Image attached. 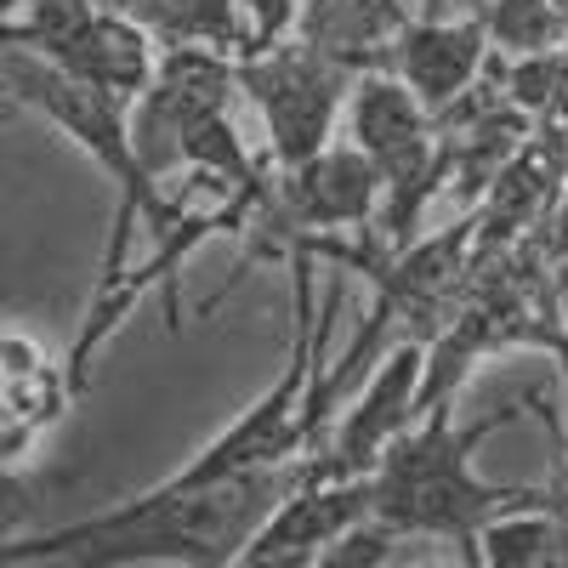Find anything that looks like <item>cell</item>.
<instances>
[{"label":"cell","instance_id":"cell-8","mask_svg":"<svg viewBox=\"0 0 568 568\" xmlns=\"http://www.w3.org/2000/svg\"><path fill=\"white\" fill-rule=\"evenodd\" d=\"M387 74H398L426 114H444L455 98H466L489 69V29L484 12L471 18H409L387 45Z\"/></svg>","mask_w":568,"mask_h":568},{"label":"cell","instance_id":"cell-9","mask_svg":"<svg viewBox=\"0 0 568 568\" xmlns=\"http://www.w3.org/2000/svg\"><path fill=\"white\" fill-rule=\"evenodd\" d=\"M40 58L58 63L74 80H85V85L109 91V98L136 103L142 91H149L154 69H160V45L149 40V29H136L125 12H114L103 0V7L91 12L80 29H69L52 45H40Z\"/></svg>","mask_w":568,"mask_h":568},{"label":"cell","instance_id":"cell-13","mask_svg":"<svg viewBox=\"0 0 568 568\" xmlns=\"http://www.w3.org/2000/svg\"><path fill=\"white\" fill-rule=\"evenodd\" d=\"M489 52L495 58H540L568 45V18L551 0H489L484 7Z\"/></svg>","mask_w":568,"mask_h":568},{"label":"cell","instance_id":"cell-5","mask_svg":"<svg viewBox=\"0 0 568 568\" xmlns=\"http://www.w3.org/2000/svg\"><path fill=\"white\" fill-rule=\"evenodd\" d=\"M358 74L364 69H353L347 58L324 52V45H313L302 34L240 58V98H251L262 109L267 160L278 171L307 165L313 154L329 149V136H336V114L347 109Z\"/></svg>","mask_w":568,"mask_h":568},{"label":"cell","instance_id":"cell-10","mask_svg":"<svg viewBox=\"0 0 568 568\" xmlns=\"http://www.w3.org/2000/svg\"><path fill=\"white\" fill-rule=\"evenodd\" d=\"M0 393H7V415H0V449L7 466H18L45 426H58L69 398H74V375L58 364L34 336L7 329L0 336Z\"/></svg>","mask_w":568,"mask_h":568},{"label":"cell","instance_id":"cell-6","mask_svg":"<svg viewBox=\"0 0 568 568\" xmlns=\"http://www.w3.org/2000/svg\"><path fill=\"white\" fill-rule=\"evenodd\" d=\"M420 369H426V342H404L369 369V382L347 398L336 438L318 449L336 478H369L387 444L420 420Z\"/></svg>","mask_w":568,"mask_h":568},{"label":"cell","instance_id":"cell-2","mask_svg":"<svg viewBox=\"0 0 568 568\" xmlns=\"http://www.w3.org/2000/svg\"><path fill=\"white\" fill-rule=\"evenodd\" d=\"M517 409L500 404L489 409L478 426H455V398L426 404L409 433H398L382 455V466L369 471L375 484V517L393 524L404 540L415 535H438V540H460L471 551L478 524L517 506H551V484L546 489H511V484H484L471 471V449L489 433L511 420Z\"/></svg>","mask_w":568,"mask_h":568},{"label":"cell","instance_id":"cell-14","mask_svg":"<svg viewBox=\"0 0 568 568\" xmlns=\"http://www.w3.org/2000/svg\"><path fill=\"white\" fill-rule=\"evenodd\" d=\"M404 535L393 529V524H382V517H358V524L336 540V546H324L318 551V562L324 568H353V562H393V546H398Z\"/></svg>","mask_w":568,"mask_h":568},{"label":"cell","instance_id":"cell-3","mask_svg":"<svg viewBox=\"0 0 568 568\" xmlns=\"http://www.w3.org/2000/svg\"><path fill=\"white\" fill-rule=\"evenodd\" d=\"M7 85H12L18 103L40 109L58 131H69L120 187L114 227H109V245H103V267H98V291H109V284L125 273L136 216H149L154 240H160V233L182 216V194H160V176L142 165L136 142H131V103L125 98H109V91L63 74L58 63H45L40 52H29V45H7Z\"/></svg>","mask_w":568,"mask_h":568},{"label":"cell","instance_id":"cell-4","mask_svg":"<svg viewBox=\"0 0 568 568\" xmlns=\"http://www.w3.org/2000/svg\"><path fill=\"white\" fill-rule=\"evenodd\" d=\"M375 211H382V171H375V160L353 149V142H329L307 165H291V171L273 165L256 200V216L240 233V256L291 262L307 240H324V233H364Z\"/></svg>","mask_w":568,"mask_h":568},{"label":"cell","instance_id":"cell-12","mask_svg":"<svg viewBox=\"0 0 568 568\" xmlns=\"http://www.w3.org/2000/svg\"><path fill=\"white\" fill-rule=\"evenodd\" d=\"M489 562V568H557V517L551 506H517L500 511L471 535L466 562Z\"/></svg>","mask_w":568,"mask_h":568},{"label":"cell","instance_id":"cell-16","mask_svg":"<svg viewBox=\"0 0 568 568\" xmlns=\"http://www.w3.org/2000/svg\"><path fill=\"white\" fill-rule=\"evenodd\" d=\"M562 358V387H568V342L557 347ZM551 517H557V568H568V455H562V471L551 478Z\"/></svg>","mask_w":568,"mask_h":568},{"label":"cell","instance_id":"cell-15","mask_svg":"<svg viewBox=\"0 0 568 568\" xmlns=\"http://www.w3.org/2000/svg\"><path fill=\"white\" fill-rule=\"evenodd\" d=\"M245 18H251V52H262V45H278L296 34L302 0H245Z\"/></svg>","mask_w":568,"mask_h":568},{"label":"cell","instance_id":"cell-7","mask_svg":"<svg viewBox=\"0 0 568 568\" xmlns=\"http://www.w3.org/2000/svg\"><path fill=\"white\" fill-rule=\"evenodd\" d=\"M375 511V484L369 478H336V471L313 466V478L278 500V511L262 524V535L245 546V568H307L318 562L324 546H336L358 517Z\"/></svg>","mask_w":568,"mask_h":568},{"label":"cell","instance_id":"cell-1","mask_svg":"<svg viewBox=\"0 0 568 568\" xmlns=\"http://www.w3.org/2000/svg\"><path fill=\"white\" fill-rule=\"evenodd\" d=\"M318 455L245 466L233 478H216L205 489H149L114 511L80 517L52 535L12 540L7 562H74V568H142V562H187V568H222L240 562L245 546L262 535V524L278 511V500L313 478Z\"/></svg>","mask_w":568,"mask_h":568},{"label":"cell","instance_id":"cell-17","mask_svg":"<svg viewBox=\"0 0 568 568\" xmlns=\"http://www.w3.org/2000/svg\"><path fill=\"white\" fill-rule=\"evenodd\" d=\"M551 7H557V12H562V18H568V0H551Z\"/></svg>","mask_w":568,"mask_h":568},{"label":"cell","instance_id":"cell-11","mask_svg":"<svg viewBox=\"0 0 568 568\" xmlns=\"http://www.w3.org/2000/svg\"><path fill=\"white\" fill-rule=\"evenodd\" d=\"M136 29H149L160 52L171 45H211L227 58H251V18L245 0H109Z\"/></svg>","mask_w":568,"mask_h":568}]
</instances>
